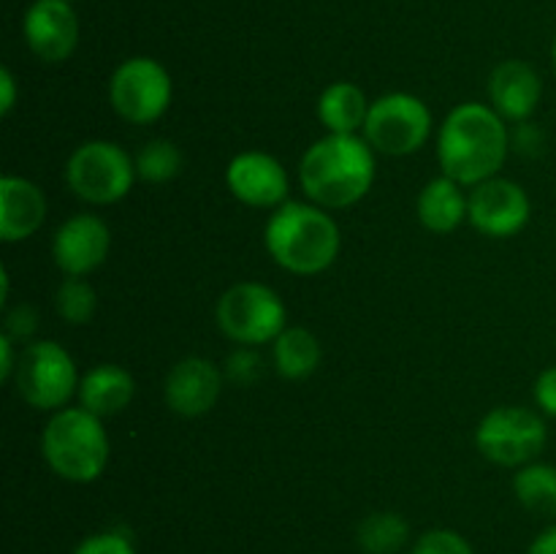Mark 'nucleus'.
<instances>
[{
  "mask_svg": "<svg viewBox=\"0 0 556 554\" xmlns=\"http://www.w3.org/2000/svg\"><path fill=\"white\" fill-rule=\"evenodd\" d=\"M510 152V130L486 103H462L451 109L438 134V161L445 177L459 185L486 182L497 177Z\"/></svg>",
  "mask_w": 556,
  "mask_h": 554,
  "instance_id": "f257e3e1",
  "label": "nucleus"
},
{
  "mask_svg": "<svg viewBox=\"0 0 556 554\" xmlns=\"http://www.w3.org/2000/svg\"><path fill=\"white\" fill-rule=\"evenodd\" d=\"M299 179L324 210H345L362 201L375 182V150L364 136L326 134L304 152Z\"/></svg>",
  "mask_w": 556,
  "mask_h": 554,
  "instance_id": "f03ea898",
  "label": "nucleus"
},
{
  "mask_svg": "<svg viewBox=\"0 0 556 554\" xmlns=\"http://www.w3.org/2000/svg\"><path fill=\"white\" fill-rule=\"evenodd\" d=\"M264 242L277 266L293 275H318L340 255V226L318 204L286 201L266 221Z\"/></svg>",
  "mask_w": 556,
  "mask_h": 554,
  "instance_id": "7ed1b4c3",
  "label": "nucleus"
},
{
  "mask_svg": "<svg viewBox=\"0 0 556 554\" xmlns=\"http://www.w3.org/2000/svg\"><path fill=\"white\" fill-rule=\"evenodd\" d=\"M41 454L52 473L71 483H90L109 465V435L103 418L85 407L54 411L41 435Z\"/></svg>",
  "mask_w": 556,
  "mask_h": 554,
  "instance_id": "20e7f679",
  "label": "nucleus"
},
{
  "mask_svg": "<svg viewBox=\"0 0 556 554\" xmlns=\"http://www.w3.org/2000/svg\"><path fill=\"white\" fill-rule=\"evenodd\" d=\"M136 161L119 144L92 139L76 147L65 163V182L87 204H114L134 188Z\"/></svg>",
  "mask_w": 556,
  "mask_h": 554,
  "instance_id": "39448f33",
  "label": "nucleus"
},
{
  "mask_svg": "<svg viewBox=\"0 0 556 554\" xmlns=\"http://www.w3.org/2000/svg\"><path fill=\"white\" fill-rule=\"evenodd\" d=\"M286 318L282 299L264 282H237L217 302V326L228 340L244 348L275 342L288 329Z\"/></svg>",
  "mask_w": 556,
  "mask_h": 554,
  "instance_id": "423d86ee",
  "label": "nucleus"
},
{
  "mask_svg": "<svg viewBox=\"0 0 556 554\" xmlns=\"http://www.w3.org/2000/svg\"><path fill=\"white\" fill-rule=\"evenodd\" d=\"M79 373L60 342H27L14 369V383L22 400L36 411H63L65 402L79 391Z\"/></svg>",
  "mask_w": 556,
  "mask_h": 554,
  "instance_id": "0eeeda50",
  "label": "nucleus"
},
{
  "mask_svg": "<svg viewBox=\"0 0 556 554\" xmlns=\"http://www.w3.org/2000/svg\"><path fill=\"white\" fill-rule=\"evenodd\" d=\"M548 429L541 413L519 405L489 411L476 429V445L500 467H525L546 449Z\"/></svg>",
  "mask_w": 556,
  "mask_h": 554,
  "instance_id": "6e6552de",
  "label": "nucleus"
},
{
  "mask_svg": "<svg viewBox=\"0 0 556 554\" xmlns=\"http://www.w3.org/2000/svg\"><path fill=\"white\" fill-rule=\"evenodd\" d=\"M432 136V112L410 92H386L372 101L364 123V139L383 155H413Z\"/></svg>",
  "mask_w": 556,
  "mask_h": 554,
  "instance_id": "1a4fd4ad",
  "label": "nucleus"
},
{
  "mask_svg": "<svg viewBox=\"0 0 556 554\" xmlns=\"http://www.w3.org/2000/svg\"><path fill=\"white\" fill-rule=\"evenodd\" d=\"M174 81L168 71L152 58H130L114 68L109 81L112 109L134 125H150L172 106Z\"/></svg>",
  "mask_w": 556,
  "mask_h": 554,
  "instance_id": "9d476101",
  "label": "nucleus"
},
{
  "mask_svg": "<svg viewBox=\"0 0 556 554\" xmlns=\"http://www.w3.org/2000/svg\"><path fill=\"white\" fill-rule=\"evenodd\" d=\"M530 215V196L514 179L492 177L467 196V221L492 239H508L525 231Z\"/></svg>",
  "mask_w": 556,
  "mask_h": 554,
  "instance_id": "9b49d317",
  "label": "nucleus"
},
{
  "mask_svg": "<svg viewBox=\"0 0 556 554\" xmlns=\"http://www.w3.org/2000/svg\"><path fill=\"white\" fill-rule=\"evenodd\" d=\"M27 49L43 63H63L79 43V20L65 0H33L22 20Z\"/></svg>",
  "mask_w": 556,
  "mask_h": 554,
  "instance_id": "f8f14e48",
  "label": "nucleus"
},
{
  "mask_svg": "<svg viewBox=\"0 0 556 554\" xmlns=\"http://www.w3.org/2000/svg\"><path fill=\"white\" fill-rule=\"evenodd\" d=\"M109 248H112V231L106 223L98 215L81 212L68 217L54 231L52 259L63 275L85 277L109 259Z\"/></svg>",
  "mask_w": 556,
  "mask_h": 554,
  "instance_id": "ddd939ff",
  "label": "nucleus"
},
{
  "mask_svg": "<svg viewBox=\"0 0 556 554\" xmlns=\"http://www.w3.org/2000/svg\"><path fill=\"white\" fill-rule=\"evenodd\" d=\"M226 185L242 204L255 210H277L288 201V174L269 152H239L226 168Z\"/></svg>",
  "mask_w": 556,
  "mask_h": 554,
  "instance_id": "4468645a",
  "label": "nucleus"
},
{
  "mask_svg": "<svg viewBox=\"0 0 556 554\" xmlns=\"http://www.w3.org/2000/svg\"><path fill=\"white\" fill-rule=\"evenodd\" d=\"M223 391V373L204 356H188L174 364L163 383L166 405L177 416L199 418L215 407Z\"/></svg>",
  "mask_w": 556,
  "mask_h": 554,
  "instance_id": "2eb2a0df",
  "label": "nucleus"
},
{
  "mask_svg": "<svg viewBox=\"0 0 556 554\" xmlns=\"http://www.w3.org/2000/svg\"><path fill=\"white\" fill-rule=\"evenodd\" d=\"M543 96L538 71L525 60H505L489 76V101L503 119L527 123Z\"/></svg>",
  "mask_w": 556,
  "mask_h": 554,
  "instance_id": "dca6fc26",
  "label": "nucleus"
},
{
  "mask_svg": "<svg viewBox=\"0 0 556 554\" xmlns=\"http://www.w3.org/2000/svg\"><path fill=\"white\" fill-rule=\"evenodd\" d=\"M47 221V196L36 182L5 174L0 179V239L22 242L30 239Z\"/></svg>",
  "mask_w": 556,
  "mask_h": 554,
  "instance_id": "f3484780",
  "label": "nucleus"
},
{
  "mask_svg": "<svg viewBox=\"0 0 556 554\" xmlns=\"http://www.w3.org/2000/svg\"><path fill=\"white\" fill-rule=\"evenodd\" d=\"M76 394H79V405L96 413L98 418L117 416L134 400L136 380L119 364H96L87 369V375H81Z\"/></svg>",
  "mask_w": 556,
  "mask_h": 554,
  "instance_id": "a211bd4d",
  "label": "nucleus"
},
{
  "mask_svg": "<svg viewBox=\"0 0 556 554\" xmlns=\"http://www.w3.org/2000/svg\"><path fill=\"white\" fill-rule=\"evenodd\" d=\"M465 185L451 177H434L418 193V221L432 234H451L467 221Z\"/></svg>",
  "mask_w": 556,
  "mask_h": 554,
  "instance_id": "6ab92c4d",
  "label": "nucleus"
},
{
  "mask_svg": "<svg viewBox=\"0 0 556 554\" xmlns=\"http://www.w3.org/2000/svg\"><path fill=\"white\" fill-rule=\"evenodd\" d=\"M372 103L353 81H334L318 98V119L329 134H356L364 130Z\"/></svg>",
  "mask_w": 556,
  "mask_h": 554,
  "instance_id": "aec40b11",
  "label": "nucleus"
},
{
  "mask_svg": "<svg viewBox=\"0 0 556 554\" xmlns=\"http://www.w3.org/2000/svg\"><path fill=\"white\" fill-rule=\"evenodd\" d=\"M320 342L313 331L302 329V326H288L275 342H271V362L275 369L288 380H304L318 369Z\"/></svg>",
  "mask_w": 556,
  "mask_h": 554,
  "instance_id": "412c9836",
  "label": "nucleus"
},
{
  "mask_svg": "<svg viewBox=\"0 0 556 554\" xmlns=\"http://www.w3.org/2000/svg\"><path fill=\"white\" fill-rule=\"evenodd\" d=\"M514 492L519 503L535 516H556V465L530 462L514 476Z\"/></svg>",
  "mask_w": 556,
  "mask_h": 554,
  "instance_id": "4be33fe9",
  "label": "nucleus"
},
{
  "mask_svg": "<svg viewBox=\"0 0 556 554\" xmlns=\"http://www.w3.org/2000/svg\"><path fill=\"white\" fill-rule=\"evenodd\" d=\"M410 538L405 516L394 511H375L364 516L356 530V541L364 554H396Z\"/></svg>",
  "mask_w": 556,
  "mask_h": 554,
  "instance_id": "5701e85b",
  "label": "nucleus"
},
{
  "mask_svg": "<svg viewBox=\"0 0 556 554\" xmlns=\"http://www.w3.org/2000/svg\"><path fill=\"white\" fill-rule=\"evenodd\" d=\"M134 161L136 177L152 185L168 182V179L177 177L185 166L182 150L168 139H152L147 141V144H141V150L136 152Z\"/></svg>",
  "mask_w": 556,
  "mask_h": 554,
  "instance_id": "b1692460",
  "label": "nucleus"
},
{
  "mask_svg": "<svg viewBox=\"0 0 556 554\" xmlns=\"http://www.w3.org/2000/svg\"><path fill=\"white\" fill-rule=\"evenodd\" d=\"M98 307V297L96 288L90 286L81 277H65L60 282L58 293H54V310H58L60 318L71 326H81L90 324L92 315H96Z\"/></svg>",
  "mask_w": 556,
  "mask_h": 554,
  "instance_id": "393cba45",
  "label": "nucleus"
},
{
  "mask_svg": "<svg viewBox=\"0 0 556 554\" xmlns=\"http://www.w3.org/2000/svg\"><path fill=\"white\" fill-rule=\"evenodd\" d=\"M410 554H476L467 538L454 530H429L416 541Z\"/></svg>",
  "mask_w": 556,
  "mask_h": 554,
  "instance_id": "a878e982",
  "label": "nucleus"
},
{
  "mask_svg": "<svg viewBox=\"0 0 556 554\" xmlns=\"http://www.w3.org/2000/svg\"><path fill=\"white\" fill-rule=\"evenodd\" d=\"M74 554H136V549L125 532L103 530L85 538V541L74 549Z\"/></svg>",
  "mask_w": 556,
  "mask_h": 554,
  "instance_id": "bb28decb",
  "label": "nucleus"
},
{
  "mask_svg": "<svg viewBox=\"0 0 556 554\" xmlns=\"http://www.w3.org/2000/svg\"><path fill=\"white\" fill-rule=\"evenodd\" d=\"M226 375L228 380L239 386H250L261 375V358L255 356L253 348L239 345V351H233L226 362Z\"/></svg>",
  "mask_w": 556,
  "mask_h": 554,
  "instance_id": "cd10ccee",
  "label": "nucleus"
},
{
  "mask_svg": "<svg viewBox=\"0 0 556 554\" xmlns=\"http://www.w3.org/2000/svg\"><path fill=\"white\" fill-rule=\"evenodd\" d=\"M36 329L38 313L30 304H16V307L9 310V315H5V335L14 337V340H27V337H33Z\"/></svg>",
  "mask_w": 556,
  "mask_h": 554,
  "instance_id": "c85d7f7f",
  "label": "nucleus"
},
{
  "mask_svg": "<svg viewBox=\"0 0 556 554\" xmlns=\"http://www.w3.org/2000/svg\"><path fill=\"white\" fill-rule=\"evenodd\" d=\"M532 394H535V405L541 407L543 416L556 418V367L543 369V373L538 375Z\"/></svg>",
  "mask_w": 556,
  "mask_h": 554,
  "instance_id": "c756f323",
  "label": "nucleus"
},
{
  "mask_svg": "<svg viewBox=\"0 0 556 554\" xmlns=\"http://www.w3.org/2000/svg\"><path fill=\"white\" fill-rule=\"evenodd\" d=\"M510 147L525 155H538L543 150V134L532 123H519V128L510 134Z\"/></svg>",
  "mask_w": 556,
  "mask_h": 554,
  "instance_id": "7c9ffc66",
  "label": "nucleus"
},
{
  "mask_svg": "<svg viewBox=\"0 0 556 554\" xmlns=\"http://www.w3.org/2000/svg\"><path fill=\"white\" fill-rule=\"evenodd\" d=\"M16 103V79L9 68H0V114H11Z\"/></svg>",
  "mask_w": 556,
  "mask_h": 554,
  "instance_id": "2f4dec72",
  "label": "nucleus"
},
{
  "mask_svg": "<svg viewBox=\"0 0 556 554\" xmlns=\"http://www.w3.org/2000/svg\"><path fill=\"white\" fill-rule=\"evenodd\" d=\"M20 358H14V337L3 335L0 337V378L11 380L14 378V369Z\"/></svg>",
  "mask_w": 556,
  "mask_h": 554,
  "instance_id": "473e14b6",
  "label": "nucleus"
},
{
  "mask_svg": "<svg viewBox=\"0 0 556 554\" xmlns=\"http://www.w3.org/2000/svg\"><path fill=\"white\" fill-rule=\"evenodd\" d=\"M527 554H556V525L548 527V530H543L541 536L532 541L530 552Z\"/></svg>",
  "mask_w": 556,
  "mask_h": 554,
  "instance_id": "72a5a7b5",
  "label": "nucleus"
},
{
  "mask_svg": "<svg viewBox=\"0 0 556 554\" xmlns=\"http://www.w3.org/2000/svg\"><path fill=\"white\" fill-rule=\"evenodd\" d=\"M552 58H554V65H556V41H554V49H552Z\"/></svg>",
  "mask_w": 556,
  "mask_h": 554,
  "instance_id": "f704fd0d",
  "label": "nucleus"
},
{
  "mask_svg": "<svg viewBox=\"0 0 556 554\" xmlns=\"http://www.w3.org/2000/svg\"><path fill=\"white\" fill-rule=\"evenodd\" d=\"M65 3H74V0H65Z\"/></svg>",
  "mask_w": 556,
  "mask_h": 554,
  "instance_id": "c9c22d12",
  "label": "nucleus"
}]
</instances>
